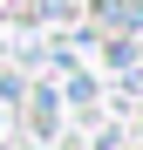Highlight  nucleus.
<instances>
[{
    "label": "nucleus",
    "instance_id": "nucleus-2",
    "mask_svg": "<svg viewBox=\"0 0 143 150\" xmlns=\"http://www.w3.org/2000/svg\"><path fill=\"white\" fill-rule=\"evenodd\" d=\"M27 103H34V130H55V96L41 89V96H27Z\"/></svg>",
    "mask_w": 143,
    "mask_h": 150
},
{
    "label": "nucleus",
    "instance_id": "nucleus-1",
    "mask_svg": "<svg viewBox=\"0 0 143 150\" xmlns=\"http://www.w3.org/2000/svg\"><path fill=\"white\" fill-rule=\"evenodd\" d=\"M95 21H102V28H116V34H143V0H102V7H95Z\"/></svg>",
    "mask_w": 143,
    "mask_h": 150
}]
</instances>
